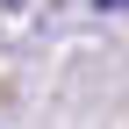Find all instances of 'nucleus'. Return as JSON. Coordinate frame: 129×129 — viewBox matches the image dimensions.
<instances>
[{
	"instance_id": "obj_1",
	"label": "nucleus",
	"mask_w": 129,
	"mask_h": 129,
	"mask_svg": "<svg viewBox=\"0 0 129 129\" xmlns=\"http://www.w3.org/2000/svg\"><path fill=\"white\" fill-rule=\"evenodd\" d=\"M93 7H101V14H129V0H93Z\"/></svg>"
}]
</instances>
